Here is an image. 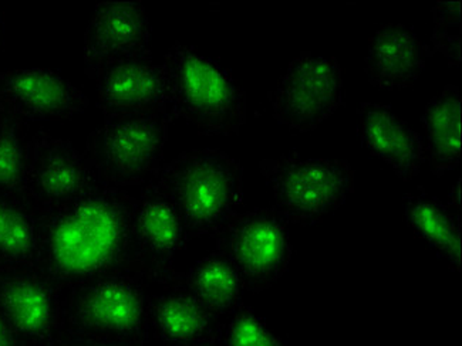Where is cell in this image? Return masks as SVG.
<instances>
[{"instance_id": "5b68a950", "label": "cell", "mask_w": 462, "mask_h": 346, "mask_svg": "<svg viewBox=\"0 0 462 346\" xmlns=\"http://www.w3.org/2000/svg\"><path fill=\"white\" fill-rule=\"evenodd\" d=\"M171 123L165 114L106 115L84 150L96 182L125 190L155 182Z\"/></svg>"}, {"instance_id": "83f0119b", "label": "cell", "mask_w": 462, "mask_h": 346, "mask_svg": "<svg viewBox=\"0 0 462 346\" xmlns=\"http://www.w3.org/2000/svg\"><path fill=\"white\" fill-rule=\"evenodd\" d=\"M2 29H4V26H2V17H0V39H2Z\"/></svg>"}, {"instance_id": "8992f818", "label": "cell", "mask_w": 462, "mask_h": 346, "mask_svg": "<svg viewBox=\"0 0 462 346\" xmlns=\"http://www.w3.org/2000/svg\"><path fill=\"white\" fill-rule=\"evenodd\" d=\"M261 173L286 224L312 226L335 214L355 190V170L347 160L310 159L285 153L263 159Z\"/></svg>"}, {"instance_id": "7a4b0ae2", "label": "cell", "mask_w": 462, "mask_h": 346, "mask_svg": "<svg viewBox=\"0 0 462 346\" xmlns=\"http://www.w3.org/2000/svg\"><path fill=\"white\" fill-rule=\"evenodd\" d=\"M154 184L171 200L191 241L217 236L238 214L244 170L229 153L205 148L165 163Z\"/></svg>"}, {"instance_id": "e0dca14e", "label": "cell", "mask_w": 462, "mask_h": 346, "mask_svg": "<svg viewBox=\"0 0 462 346\" xmlns=\"http://www.w3.org/2000/svg\"><path fill=\"white\" fill-rule=\"evenodd\" d=\"M150 296V338L160 346H188L215 342L222 320L189 294L175 286Z\"/></svg>"}, {"instance_id": "2e32d148", "label": "cell", "mask_w": 462, "mask_h": 346, "mask_svg": "<svg viewBox=\"0 0 462 346\" xmlns=\"http://www.w3.org/2000/svg\"><path fill=\"white\" fill-rule=\"evenodd\" d=\"M432 50L402 24H384L370 37L365 70L370 83L382 90H402L419 80Z\"/></svg>"}, {"instance_id": "7c38bea8", "label": "cell", "mask_w": 462, "mask_h": 346, "mask_svg": "<svg viewBox=\"0 0 462 346\" xmlns=\"http://www.w3.org/2000/svg\"><path fill=\"white\" fill-rule=\"evenodd\" d=\"M88 98L56 71L21 68L0 73V115L27 121L70 120L84 113Z\"/></svg>"}, {"instance_id": "cb8c5ba5", "label": "cell", "mask_w": 462, "mask_h": 346, "mask_svg": "<svg viewBox=\"0 0 462 346\" xmlns=\"http://www.w3.org/2000/svg\"><path fill=\"white\" fill-rule=\"evenodd\" d=\"M434 50L446 57L449 66L461 63V22L458 2H439L434 7V31L431 36Z\"/></svg>"}, {"instance_id": "ffe728a7", "label": "cell", "mask_w": 462, "mask_h": 346, "mask_svg": "<svg viewBox=\"0 0 462 346\" xmlns=\"http://www.w3.org/2000/svg\"><path fill=\"white\" fill-rule=\"evenodd\" d=\"M426 160L436 177L456 169L461 155V96L458 86H447L427 104L422 114Z\"/></svg>"}, {"instance_id": "7402d4cb", "label": "cell", "mask_w": 462, "mask_h": 346, "mask_svg": "<svg viewBox=\"0 0 462 346\" xmlns=\"http://www.w3.org/2000/svg\"><path fill=\"white\" fill-rule=\"evenodd\" d=\"M29 143L23 123L0 115V195H22Z\"/></svg>"}, {"instance_id": "d6986e66", "label": "cell", "mask_w": 462, "mask_h": 346, "mask_svg": "<svg viewBox=\"0 0 462 346\" xmlns=\"http://www.w3.org/2000/svg\"><path fill=\"white\" fill-rule=\"evenodd\" d=\"M168 286L181 288L222 321L244 305L246 291L234 266L218 251L205 256L189 270L175 274Z\"/></svg>"}, {"instance_id": "9c48e42d", "label": "cell", "mask_w": 462, "mask_h": 346, "mask_svg": "<svg viewBox=\"0 0 462 346\" xmlns=\"http://www.w3.org/2000/svg\"><path fill=\"white\" fill-rule=\"evenodd\" d=\"M188 241L181 216L171 200L154 182L147 185L133 204L127 270L148 286H168L177 274L175 260Z\"/></svg>"}, {"instance_id": "3957f363", "label": "cell", "mask_w": 462, "mask_h": 346, "mask_svg": "<svg viewBox=\"0 0 462 346\" xmlns=\"http://www.w3.org/2000/svg\"><path fill=\"white\" fill-rule=\"evenodd\" d=\"M168 111L202 135H234L246 123V97L225 67L192 46L177 43L162 64Z\"/></svg>"}, {"instance_id": "d4e9b609", "label": "cell", "mask_w": 462, "mask_h": 346, "mask_svg": "<svg viewBox=\"0 0 462 346\" xmlns=\"http://www.w3.org/2000/svg\"><path fill=\"white\" fill-rule=\"evenodd\" d=\"M58 346H145L138 343L121 342V341L100 340L90 336L69 335L61 333Z\"/></svg>"}, {"instance_id": "52a82bcc", "label": "cell", "mask_w": 462, "mask_h": 346, "mask_svg": "<svg viewBox=\"0 0 462 346\" xmlns=\"http://www.w3.org/2000/svg\"><path fill=\"white\" fill-rule=\"evenodd\" d=\"M215 240L217 251L234 266L251 293L278 283L295 253L286 222L272 207L238 212Z\"/></svg>"}, {"instance_id": "44dd1931", "label": "cell", "mask_w": 462, "mask_h": 346, "mask_svg": "<svg viewBox=\"0 0 462 346\" xmlns=\"http://www.w3.org/2000/svg\"><path fill=\"white\" fill-rule=\"evenodd\" d=\"M41 214L22 195H0V267L36 266Z\"/></svg>"}, {"instance_id": "30bf717a", "label": "cell", "mask_w": 462, "mask_h": 346, "mask_svg": "<svg viewBox=\"0 0 462 346\" xmlns=\"http://www.w3.org/2000/svg\"><path fill=\"white\" fill-rule=\"evenodd\" d=\"M63 290L37 266L0 267V316L22 346H58Z\"/></svg>"}, {"instance_id": "277c9868", "label": "cell", "mask_w": 462, "mask_h": 346, "mask_svg": "<svg viewBox=\"0 0 462 346\" xmlns=\"http://www.w3.org/2000/svg\"><path fill=\"white\" fill-rule=\"evenodd\" d=\"M147 287L140 277L123 270L64 290L61 333L147 345Z\"/></svg>"}, {"instance_id": "4fadbf2b", "label": "cell", "mask_w": 462, "mask_h": 346, "mask_svg": "<svg viewBox=\"0 0 462 346\" xmlns=\"http://www.w3.org/2000/svg\"><path fill=\"white\" fill-rule=\"evenodd\" d=\"M151 26L144 6L105 2L96 6L84 33V71L93 78L117 61L151 56Z\"/></svg>"}, {"instance_id": "4316f807", "label": "cell", "mask_w": 462, "mask_h": 346, "mask_svg": "<svg viewBox=\"0 0 462 346\" xmlns=\"http://www.w3.org/2000/svg\"><path fill=\"white\" fill-rule=\"evenodd\" d=\"M188 346H219L218 342L215 341V342H207V343H197V345H188Z\"/></svg>"}, {"instance_id": "9a60e30c", "label": "cell", "mask_w": 462, "mask_h": 346, "mask_svg": "<svg viewBox=\"0 0 462 346\" xmlns=\"http://www.w3.org/2000/svg\"><path fill=\"white\" fill-rule=\"evenodd\" d=\"M358 138L369 155L383 160L402 180H411L427 162L424 142L409 123L387 105L362 103L357 110Z\"/></svg>"}, {"instance_id": "ba28073f", "label": "cell", "mask_w": 462, "mask_h": 346, "mask_svg": "<svg viewBox=\"0 0 462 346\" xmlns=\"http://www.w3.org/2000/svg\"><path fill=\"white\" fill-rule=\"evenodd\" d=\"M269 101L276 123L293 132L313 131L342 105V67L333 57L300 53L282 74Z\"/></svg>"}, {"instance_id": "5bb4252c", "label": "cell", "mask_w": 462, "mask_h": 346, "mask_svg": "<svg viewBox=\"0 0 462 346\" xmlns=\"http://www.w3.org/2000/svg\"><path fill=\"white\" fill-rule=\"evenodd\" d=\"M91 80L96 86L97 105L105 117L144 114H165L171 117L168 111L164 70L151 56L110 64Z\"/></svg>"}, {"instance_id": "6da1fadb", "label": "cell", "mask_w": 462, "mask_h": 346, "mask_svg": "<svg viewBox=\"0 0 462 346\" xmlns=\"http://www.w3.org/2000/svg\"><path fill=\"white\" fill-rule=\"evenodd\" d=\"M133 204L127 190L96 184L41 214L36 266L63 291L127 270Z\"/></svg>"}, {"instance_id": "8fae6325", "label": "cell", "mask_w": 462, "mask_h": 346, "mask_svg": "<svg viewBox=\"0 0 462 346\" xmlns=\"http://www.w3.org/2000/svg\"><path fill=\"white\" fill-rule=\"evenodd\" d=\"M96 184L84 153L70 141L44 131L32 138L22 196L37 214L69 204Z\"/></svg>"}, {"instance_id": "484cf974", "label": "cell", "mask_w": 462, "mask_h": 346, "mask_svg": "<svg viewBox=\"0 0 462 346\" xmlns=\"http://www.w3.org/2000/svg\"><path fill=\"white\" fill-rule=\"evenodd\" d=\"M0 346H22L2 316H0Z\"/></svg>"}, {"instance_id": "603a6c76", "label": "cell", "mask_w": 462, "mask_h": 346, "mask_svg": "<svg viewBox=\"0 0 462 346\" xmlns=\"http://www.w3.org/2000/svg\"><path fill=\"white\" fill-rule=\"evenodd\" d=\"M217 342L219 346H288L245 304L222 321Z\"/></svg>"}, {"instance_id": "ac0fdd59", "label": "cell", "mask_w": 462, "mask_h": 346, "mask_svg": "<svg viewBox=\"0 0 462 346\" xmlns=\"http://www.w3.org/2000/svg\"><path fill=\"white\" fill-rule=\"evenodd\" d=\"M404 217L412 234L444 260L452 271L461 269V214L426 190L407 194Z\"/></svg>"}]
</instances>
